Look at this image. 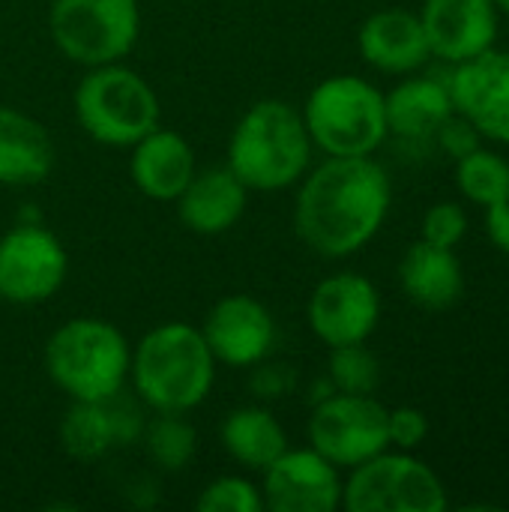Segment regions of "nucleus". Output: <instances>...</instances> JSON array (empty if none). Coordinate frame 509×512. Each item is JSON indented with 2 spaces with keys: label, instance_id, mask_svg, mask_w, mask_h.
Returning a JSON list of instances; mask_svg holds the SVG:
<instances>
[{
  "label": "nucleus",
  "instance_id": "1",
  "mask_svg": "<svg viewBox=\"0 0 509 512\" xmlns=\"http://www.w3.org/2000/svg\"><path fill=\"white\" fill-rule=\"evenodd\" d=\"M393 186L372 156H327L297 183L294 231L321 258H348L387 222Z\"/></svg>",
  "mask_w": 509,
  "mask_h": 512
},
{
  "label": "nucleus",
  "instance_id": "2",
  "mask_svg": "<svg viewBox=\"0 0 509 512\" xmlns=\"http://www.w3.org/2000/svg\"><path fill=\"white\" fill-rule=\"evenodd\" d=\"M216 357L201 327L168 321L147 330L132 348L129 381L141 405L153 411L189 414L207 402L216 381Z\"/></svg>",
  "mask_w": 509,
  "mask_h": 512
},
{
  "label": "nucleus",
  "instance_id": "3",
  "mask_svg": "<svg viewBox=\"0 0 509 512\" xmlns=\"http://www.w3.org/2000/svg\"><path fill=\"white\" fill-rule=\"evenodd\" d=\"M312 153L303 114L285 99H261L237 120L225 165L249 192H282L303 180Z\"/></svg>",
  "mask_w": 509,
  "mask_h": 512
},
{
  "label": "nucleus",
  "instance_id": "4",
  "mask_svg": "<svg viewBox=\"0 0 509 512\" xmlns=\"http://www.w3.org/2000/svg\"><path fill=\"white\" fill-rule=\"evenodd\" d=\"M45 372L69 402H105L129 381L132 345L105 318H72L45 342Z\"/></svg>",
  "mask_w": 509,
  "mask_h": 512
},
{
  "label": "nucleus",
  "instance_id": "5",
  "mask_svg": "<svg viewBox=\"0 0 509 512\" xmlns=\"http://www.w3.org/2000/svg\"><path fill=\"white\" fill-rule=\"evenodd\" d=\"M303 123L324 156H372L387 138L384 93L360 75H330L312 87Z\"/></svg>",
  "mask_w": 509,
  "mask_h": 512
},
{
  "label": "nucleus",
  "instance_id": "6",
  "mask_svg": "<svg viewBox=\"0 0 509 512\" xmlns=\"http://www.w3.org/2000/svg\"><path fill=\"white\" fill-rule=\"evenodd\" d=\"M81 129L105 147H132L159 126V96L144 75L120 63L93 66L75 87Z\"/></svg>",
  "mask_w": 509,
  "mask_h": 512
},
{
  "label": "nucleus",
  "instance_id": "7",
  "mask_svg": "<svg viewBox=\"0 0 509 512\" xmlns=\"http://www.w3.org/2000/svg\"><path fill=\"white\" fill-rule=\"evenodd\" d=\"M48 30L57 51L84 69L120 63L138 42V0H54Z\"/></svg>",
  "mask_w": 509,
  "mask_h": 512
},
{
  "label": "nucleus",
  "instance_id": "8",
  "mask_svg": "<svg viewBox=\"0 0 509 512\" xmlns=\"http://www.w3.org/2000/svg\"><path fill=\"white\" fill-rule=\"evenodd\" d=\"M342 507L348 512H444L447 486L423 459L405 450H384L351 468L342 486Z\"/></svg>",
  "mask_w": 509,
  "mask_h": 512
},
{
  "label": "nucleus",
  "instance_id": "9",
  "mask_svg": "<svg viewBox=\"0 0 509 512\" xmlns=\"http://www.w3.org/2000/svg\"><path fill=\"white\" fill-rule=\"evenodd\" d=\"M387 411L375 396L333 393L312 405L306 438L309 447L330 459L339 471H351L366 459L390 450Z\"/></svg>",
  "mask_w": 509,
  "mask_h": 512
},
{
  "label": "nucleus",
  "instance_id": "10",
  "mask_svg": "<svg viewBox=\"0 0 509 512\" xmlns=\"http://www.w3.org/2000/svg\"><path fill=\"white\" fill-rule=\"evenodd\" d=\"M69 255L42 222H18L0 237V300L9 306H42L66 282Z\"/></svg>",
  "mask_w": 509,
  "mask_h": 512
},
{
  "label": "nucleus",
  "instance_id": "11",
  "mask_svg": "<svg viewBox=\"0 0 509 512\" xmlns=\"http://www.w3.org/2000/svg\"><path fill=\"white\" fill-rule=\"evenodd\" d=\"M306 321L327 348L369 342L381 321V294L363 273H333L309 294Z\"/></svg>",
  "mask_w": 509,
  "mask_h": 512
},
{
  "label": "nucleus",
  "instance_id": "12",
  "mask_svg": "<svg viewBox=\"0 0 509 512\" xmlns=\"http://www.w3.org/2000/svg\"><path fill=\"white\" fill-rule=\"evenodd\" d=\"M453 108L468 117L477 132L495 144L509 147V51L489 48L471 60L447 63Z\"/></svg>",
  "mask_w": 509,
  "mask_h": 512
},
{
  "label": "nucleus",
  "instance_id": "13",
  "mask_svg": "<svg viewBox=\"0 0 509 512\" xmlns=\"http://www.w3.org/2000/svg\"><path fill=\"white\" fill-rule=\"evenodd\" d=\"M261 474V498L267 510L333 512L342 507V471L312 447H288Z\"/></svg>",
  "mask_w": 509,
  "mask_h": 512
},
{
  "label": "nucleus",
  "instance_id": "14",
  "mask_svg": "<svg viewBox=\"0 0 509 512\" xmlns=\"http://www.w3.org/2000/svg\"><path fill=\"white\" fill-rule=\"evenodd\" d=\"M201 336L216 363L231 369H252L270 357L276 345V321L258 297L228 294L207 312Z\"/></svg>",
  "mask_w": 509,
  "mask_h": 512
},
{
  "label": "nucleus",
  "instance_id": "15",
  "mask_svg": "<svg viewBox=\"0 0 509 512\" xmlns=\"http://www.w3.org/2000/svg\"><path fill=\"white\" fill-rule=\"evenodd\" d=\"M420 21L441 63H462L495 48L501 12L495 0H426Z\"/></svg>",
  "mask_w": 509,
  "mask_h": 512
},
{
  "label": "nucleus",
  "instance_id": "16",
  "mask_svg": "<svg viewBox=\"0 0 509 512\" xmlns=\"http://www.w3.org/2000/svg\"><path fill=\"white\" fill-rule=\"evenodd\" d=\"M360 57L384 75H411L432 60L420 12L387 6L372 12L357 30Z\"/></svg>",
  "mask_w": 509,
  "mask_h": 512
},
{
  "label": "nucleus",
  "instance_id": "17",
  "mask_svg": "<svg viewBox=\"0 0 509 512\" xmlns=\"http://www.w3.org/2000/svg\"><path fill=\"white\" fill-rule=\"evenodd\" d=\"M195 171V150L177 129L159 123L153 132L132 144L129 174L135 189L150 201H177Z\"/></svg>",
  "mask_w": 509,
  "mask_h": 512
},
{
  "label": "nucleus",
  "instance_id": "18",
  "mask_svg": "<svg viewBox=\"0 0 509 512\" xmlns=\"http://www.w3.org/2000/svg\"><path fill=\"white\" fill-rule=\"evenodd\" d=\"M177 216L192 234L216 237L231 231L249 204V189L237 180L228 165L195 171L186 189L177 195Z\"/></svg>",
  "mask_w": 509,
  "mask_h": 512
},
{
  "label": "nucleus",
  "instance_id": "19",
  "mask_svg": "<svg viewBox=\"0 0 509 512\" xmlns=\"http://www.w3.org/2000/svg\"><path fill=\"white\" fill-rule=\"evenodd\" d=\"M387 132L402 144H435V132L456 111L441 75H408L384 93Z\"/></svg>",
  "mask_w": 509,
  "mask_h": 512
},
{
  "label": "nucleus",
  "instance_id": "20",
  "mask_svg": "<svg viewBox=\"0 0 509 512\" xmlns=\"http://www.w3.org/2000/svg\"><path fill=\"white\" fill-rule=\"evenodd\" d=\"M399 285L405 297L429 312L456 306L465 294V270L456 249L417 240L399 261Z\"/></svg>",
  "mask_w": 509,
  "mask_h": 512
},
{
  "label": "nucleus",
  "instance_id": "21",
  "mask_svg": "<svg viewBox=\"0 0 509 512\" xmlns=\"http://www.w3.org/2000/svg\"><path fill=\"white\" fill-rule=\"evenodd\" d=\"M54 168V141L48 129L12 108L0 105V186H36Z\"/></svg>",
  "mask_w": 509,
  "mask_h": 512
},
{
  "label": "nucleus",
  "instance_id": "22",
  "mask_svg": "<svg viewBox=\"0 0 509 512\" xmlns=\"http://www.w3.org/2000/svg\"><path fill=\"white\" fill-rule=\"evenodd\" d=\"M219 438L225 453L249 471H264L288 450V435L282 423L264 405H243L228 411Z\"/></svg>",
  "mask_w": 509,
  "mask_h": 512
},
{
  "label": "nucleus",
  "instance_id": "23",
  "mask_svg": "<svg viewBox=\"0 0 509 512\" xmlns=\"http://www.w3.org/2000/svg\"><path fill=\"white\" fill-rule=\"evenodd\" d=\"M60 447L75 462L108 456L117 444L105 402H72L60 420Z\"/></svg>",
  "mask_w": 509,
  "mask_h": 512
},
{
  "label": "nucleus",
  "instance_id": "24",
  "mask_svg": "<svg viewBox=\"0 0 509 512\" xmlns=\"http://www.w3.org/2000/svg\"><path fill=\"white\" fill-rule=\"evenodd\" d=\"M144 447L150 453V459L171 474H180L198 447V435L195 426L186 420V414L177 411H156V417L144 426Z\"/></svg>",
  "mask_w": 509,
  "mask_h": 512
},
{
  "label": "nucleus",
  "instance_id": "25",
  "mask_svg": "<svg viewBox=\"0 0 509 512\" xmlns=\"http://www.w3.org/2000/svg\"><path fill=\"white\" fill-rule=\"evenodd\" d=\"M456 186L471 204L489 207L509 192V162L489 147H477L456 159Z\"/></svg>",
  "mask_w": 509,
  "mask_h": 512
},
{
  "label": "nucleus",
  "instance_id": "26",
  "mask_svg": "<svg viewBox=\"0 0 509 512\" xmlns=\"http://www.w3.org/2000/svg\"><path fill=\"white\" fill-rule=\"evenodd\" d=\"M327 378L333 381L336 393L375 396L381 384V360L366 348V342L336 345L327 357Z\"/></svg>",
  "mask_w": 509,
  "mask_h": 512
},
{
  "label": "nucleus",
  "instance_id": "27",
  "mask_svg": "<svg viewBox=\"0 0 509 512\" xmlns=\"http://www.w3.org/2000/svg\"><path fill=\"white\" fill-rule=\"evenodd\" d=\"M195 510L201 512H261L264 498L261 486L246 477H216L195 498Z\"/></svg>",
  "mask_w": 509,
  "mask_h": 512
},
{
  "label": "nucleus",
  "instance_id": "28",
  "mask_svg": "<svg viewBox=\"0 0 509 512\" xmlns=\"http://www.w3.org/2000/svg\"><path fill=\"white\" fill-rule=\"evenodd\" d=\"M468 234V213L459 201H438L423 213L420 222V240L456 249Z\"/></svg>",
  "mask_w": 509,
  "mask_h": 512
},
{
  "label": "nucleus",
  "instance_id": "29",
  "mask_svg": "<svg viewBox=\"0 0 509 512\" xmlns=\"http://www.w3.org/2000/svg\"><path fill=\"white\" fill-rule=\"evenodd\" d=\"M387 435H390V447L414 453L429 435V417L411 405L393 408L387 411Z\"/></svg>",
  "mask_w": 509,
  "mask_h": 512
},
{
  "label": "nucleus",
  "instance_id": "30",
  "mask_svg": "<svg viewBox=\"0 0 509 512\" xmlns=\"http://www.w3.org/2000/svg\"><path fill=\"white\" fill-rule=\"evenodd\" d=\"M294 387H297V372H294V366H288V363H270V360H261V363L252 366L249 390H252L255 399H261V402H276V399L288 396Z\"/></svg>",
  "mask_w": 509,
  "mask_h": 512
},
{
  "label": "nucleus",
  "instance_id": "31",
  "mask_svg": "<svg viewBox=\"0 0 509 512\" xmlns=\"http://www.w3.org/2000/svg\"><path fill=\"white\" fill-rule=\"evenodd\" d=\"M435 147H441L450 159H462L471 150L483 147V135L477 132V126L468 117H462L459 111H453L444 120V126L435 132Z\"/></svg>",
  "mask_w": 509,
  "mask_h": 512
},
{
  "label": "nucleus",
  "instance_id": "32",
  "mask_svg": "<svg viewBox=\"0 0 509 512\" xmlns=\"http://www.w3.org/2000/svg\"><path fill=\"white\" fill-rule=\"evenodd\" d=\"M483 210H486V237H489V243L498 252L509 255V192L501 195L498 201H492L489 207H483Z\"/></svg>",
  "mask_w": 509,
  "mask_h": 512
},
{
  "label": "nucleus",
  "instance_id": "33",
  "mask_svg": "<svg viewBox=\"0 0 509 512\" xmlns=\"http://www.w3.org/2000/svg\"><path fill=\"white\" fill-rule=\"evenodd\" d=\"M333 393H336V387H333V381H330V378L324 375V378H318V381H315V384L309 387V402H312V405H318V402L330 399Z\"/></svg>",
  "mask_w": 509,
  "mask_h": 512
},
{
  "label": "nucleus",
  "instance_id": "34",
  "mask_svg": "<svg viewBox=\"0 0 509 512\" xmlns=\"http://www.w3.org/2000/svg\"><path fill=\"white\" fill-rule=\"evenodd\" d=\"M495 6H498V12H501V15H507L509 18V0H495Z\"/></svg>",
  "mask_w": 509,
  "mask_h": 512
}]
</instances>
